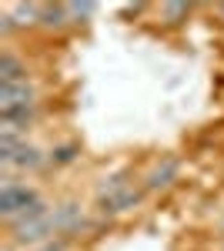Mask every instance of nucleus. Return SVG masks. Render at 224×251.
<instances>
[{
  "label": "nucleus",
  "mask_w": 224,
  "mask_h": 251,
  "mask_svg": "<svg viewBox=\"0 0 224 251\" xmlns=\"http://www.w3.org/2000/svg\"><path fill=\"white\" fill-rule=\"evenodd\" d=\"M34 111V91L20 80V84H0V117L3 121H27Z\"/></svg>",
  "instance_id": "1"
},
{
  "label": "nucleus",
  "mask_w": 224,
  "mask_h": 251,
  "mask_svg": "<svg viewBox=\"0 0 224 251\" xmlns=\"http://www.w3.org/2000/svg\"><path fill=\"white\" fill-rule=\"evenodd\" d=\"M54 218L50 214H40V218H30V221H20L17 225V241H40V238H47V234L54 231Z\"/></svg>",
  "instance_id": "2"
},
{
  "label": "nucleus",
  "mask_w": 224,
  "mask_h": 251,
  "mask_svg": "<svg viewBox=\"0 0 224 251\" xmlns=\"http://www.w3.org/2000/svg\"><path fill=\"white\" fill-rule=\"evenodd\" d=\"M20 80H24V67L10 54H3L0 57V84H20Z\"/></svg>",
  "instance_id": "3"
},
{
  "label": "nucleus",
  "mask_w": 224,
  "mask_h": 251,
  "mask_svg": "<svg viewBox=\"0 0 224 251\" xmlns=\"http://www.w3.org/2000/svg\"><path fill=\"white\" fill-rule=\"evenodd\" d=\"M174 171H177V161L171 157V161H164V168H157V171L150 174V188H164V184H171V177H174Z\"/></svg>",
  "instance_id": "4"
}]
</instances>
